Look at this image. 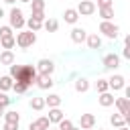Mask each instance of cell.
Here are the masks:
<instances>
[{
  "mask_svg": "<svg viewBox=\"0 0 130 130\" xmlns=\"http://www.w3.org/2000/svg\"><path fill=\"white\" fill-rule=\"evenodd\" d=\"M24 24L28 26V30H30V32H37V30H41V28H43V22H41V20H35L32 16H30Z\"/></svg>",
  "mask_w": 130,
  "mask_h": 130,
  "instance_id": "cell-24",
  "label": "cell"
},
{
  "mask_svg": "<svg viewBox=\"0 0 130 130\" xmlns=\"http://www.w3.org/2000/svg\"><path fill=\"white\" fill-rule=\"evenodd\" d=\"M122 57H124V59H130V45H124V51H122Z\"/></svg>",
  "mask_w": 130,
  "mask_h": 130,
  "instance_id": "cell-38",
  "label": "cell"
},
{
  "mask_svg": "<svg viewBox=\"0 0 130 130\" xmlns=\"http://www.w3.org/2000/svg\"><path fill=\"white\" fill-rule=\"evenodd\" d=\"M49 130H59V128H49Z\"/></svg>",
  "mask_w": 130,
  "mask_h": 130,
  "instance_id": "cell-44",
  "label": "cell"
},
{
  "mask_svg": "<svg viewBox=\"0 0 130 130\" xmlns=\"http://www.w3.org/2000/svg\"><path fill=\"white\" fill-rule=\"evenodd\" d=\"M14 39H16V45H18L20 49H28V47H32V45L37 43V35L30 32V30H22V32H18Z\"/></svg>",
  "mask_w": 130,
  "mask_h": 130,
  "instance_id": "cell-2",
  "label": "cell"
},
{
  "mask_svg": "<svg viewBox=\"0 0 130 130\" xmlns=\"http://www.w3.org/2000/svg\"><path fill=\"white\" fill-rule=\"evenodd\" d=\"M112 6V0H98V8H108Z\"/></svg>",
  "mask_w": 130,
  "mask_h": 130,
  "instance_id": "cell-37",
  "label": "cell"
},
{
  "mask_svg": "<svg viewBox=\"0 0 130 130\" xmlns=\"http://www.w3.org/2000/svg\"><path fill=\"white\" fill-rule=\"evenodd\" d=\"M0 63L10 67V65L14 63V53H12V51H2V53H0Z\"/></svg>",
  "mask_w": 130,
  "mask_h": 130,
  "instance_id": "cell-20",
  "label": "cell"
},
{
  "mask_svg": "<svg viewBox=\"0 0 130 130\" xmlns=\"http://www.w3.org/2000/svg\"><path fill=\"white\" fill-rule=\"evenodd\" d=\"M95 126V116L93 114H81L79 116V128L81 130H89Z\"/></svg>",
  "mask_w": 130,
  "mask_h": 130,
  "instance_id": "cell-10",
  "label": "cell"
},
{
  "mask_svg": "<svg viewBox=\"0 0 130 130\" xmlns=\"http://www.w3.org/2000/svg\"><path fill=\"white\" fill-rule=\"evenodd\" d=\"M45 106H49V108H59V106H61V95L49 93V95L45 98Z\"/></svg>",
  "mask_w": 130,
  "mask_h": 130,
  "instance_id": "cell-17",
  "label": "cell"
},
{
  "mask_svg": "<svg viewBox=\"0 0 130 130\" xmlns=\"http://www.w3.org/2000/svg\"><path fill=\"white\" fill-rule=\"evenodd\" d=\"M20 2H30V0H20Z\"/></svg>",
  "mask_w": 130,
  "mask_h": 130,
  "instance_id": "cell-45",
  "label": "cell"
},
{
  "mask_svg": "<svg viewBox=\"0 0 130 130\" xmlns=\"http://www.w3.org/2000/svg\"><path fill=\"white\" fill-rule=\"evenodd\" d=\"M53 85H55V81H53L51 75H39L37 77V87L39 89H51Z\"/></svg>",
  "mask_w": 130,
  "mask_h": 130,
  "instance_id": "cell-12",
  "label": "cell"
},
{
  "mask_svg": "<svg viewBox=\"0 0 130 130\" xmlns=\"http://www.w3.org/2000/svg\"><path fill=\"white\" fill-rule=\"evenodd\" d=\"M2 16H4V10H2V8H0V18H2Z\"/></svg>",
  "mask_w": 130,
  "mask_h": 130,
  "instance_id": "cell-41",
  "label": "cell"
},
{
  "mask_svg": "<svg viewBox=\"0 0 130 130\" xmlns=\"http://www.w3.org/2000/svg\"><path fill=\"white\" fill-rule=\"evenodd\" d=\"M85 43H87L89 49H102V39H100L98 35H87Z\"/></svg>",
  "mask_w": 130,
  "mask_h": 130,
  "instance_id": "cell-18",
  "label": "cell"
},
{
  "mask_svg": "<svg viewBox=\"0 0 130 130\" xmlns=\"http://www.w3.org/2000/svg\"><path fill=\"white\" fill-rule=\"evenodd\" d=\"M30 108L37 110V112H41L45 108V98H30Z\"/></svg>",
  "mask_w": 130,
  "mask_h": 130,
  "instance_id": "cell-27",
  "label": "cell"
},
{
  "mask_svg": "<svg viewBox=\"0 0 130 130\" xmlns=\"http://www.w3.org/2000/svg\"><path fill=\"white\" fill-rule=\"evenodd\" d=\"M124 85H126V79H124V75H120V73H116V75H112V77L108 79V87L114 89V91L122 89Z\"/></svg>",
  "mask_w": 130,
  "mask_h": 130,
  "instance_id": "cell-8",
  "label": "cell"
},
{
  "mask_svg": "<svg viewBox=\"0 0 130 130\" xmlns=\"http://www.w3.org/2000/svg\"><path fill=\"white\" fill-rule=\"evenodd\" d=\"M114 95L110 93V91H104V93H100V98H98V102H100V106L102 108H110V106H114Z\"/></svg>",
  "mask_w": 130,
  "mask_h": 130,
  "instance_id": "cell-14",
  "label": "cell"
},
{
  "mask_svg": "<svg viewBox=\"0 0 130 130\" xmlns=\"http://www.w3.org/2000/svg\"><path fill=\"white\" fill-rule=\"evenodd\" d=\"M87 89H89V81H87L85 77H79V79H75V91L83 93V91H87Z\"/></svg>",
  "mask_w": 130,
  "mask_h": 130,
  "instance_id": "cell-22",
  "label": "cell"
},
{
  "mask_svg": "<svg viewBox=\"0 0 130 130\" xmlns=\"http://www.w3.org/2000/svg\"><path fill=\"white\" fill-rule=\"evenodd\" d=\"M14 45H16L14 35H12V37H4V39H0V49H4V51H10Z\"/></svg>",
  "mask_w": 130,
  "mask_h": 130,
  "instance_id": "cell-19",
  "label": "cell"
},
{
  "mask_svg": "<svg viewBox=\"0 0 130 130\" xmlns=\"http://www.w3.org/2000/svg\"><path fill=\"white\" fill-rule=\"evenodd\" d=\"M4 2H6V4H14L16 0H4Z\"/></svg>",
  "mask_w": 130,
  "mask_h": 130,
  "instance_id": "cell-39",
  "label": "cell"
},
{
  "mask_svg": "<svg viewBox=\"0 0 130 130\" xmlns=\"http://www.w3.org/2000/svg\"><path fill=\"white\" fill-rule=\"evenodd\" d=\"M110 124H112V126H116V128L128 126V122H126V120H124V116H120V114H112V116H110Z\"/></svg>",
  "mask_w": 130,
  "mask_h": 130,
  "instance_id": "cell-21",
  "label": "cell"
},
{
  "mask_svg": "<svg viewBox=\"0 0 130 130\" xmlns=\"http://www.w3.org/2000/svg\"><path fill=\"white\" fill-rule=\"evenodd\" d=\"M75 10H77L79 16H89V14L95 12V2H93V0H81Z\"/></svg>",
  "mask_w": 130,
  "mask_h": 130,
  "instance_id": "cell-5",
  "label": "cell"
},
{
  "mask_svg": "<svg viewBox=\"0 0 130 130\" xmlns=\"http://www.w3.org/2000/svg\"><path fill=\"white\" fill-rule=\"evenodd\" d=\"M95 89H98V93L108 91V89H110V87H108V79H98V81H95Z\"/></svg>",
  "mask_w": 130,
  "mask_h": 130,
  "instance_id": "cell-30",
  "label": "cell"
},
{
  "mask_svg": "<svg viewBox=\"0 0 130 130\" xmlns=\"http://www.w3.org/2000/svg\"><path fill=\"white\" fill-rule=\"evenodd\" d=\"M47 118H49L51 124H59L65 116H63V112H61L59 108H49V116H47Z\"/></svg>",
  "mask_w": 130,
  "mask_h": 130,
  "instance_id": "cell-15",
  "label": "cell"
},
{
  "mask_svg": "<svg viewBox=\"0 0 130 130\" xmlns=\"http://www.w3.org/2000/svg\"><path fill=\"white\" fill-rule=\"evenodd\" d=\"M4 37H12V28L10 26H0V39Z\"/></svg>",
  "mask_w": 130,
  "mask_h": 130,
  "instance_id": "cell-34",
  "label": "cell"
},
{
  "mask_svg": "<svg viewBox=\"0 0 130 130\" xmlns=\"http://www.w3.org/2000/svg\"><path fill=\"white\" fill-rule=\"evenodd\" d=\"M2 116H4V108H0V118H2Z\"/></svg>",
  "mask_w": 130,
  "mask_h": 130,
  "instance_id": "cell-40",
  "label": "cell"
},
{
  "mask_svg": "<svg viewBox=\"0 0 130 130\" xmlns=\"http://www.w3.org/2000/svg\"><path fill=\"white\" fill-rule=\"evenodd\" d=\"M30 16H32L35 20H41V22H45V10H43V12H32Z\"/></svg>",
  "mask_w": 130,
  "mask_h": 130,
  "instance_id": "cell-35",
  "label": "cell"
},
{
  "mask_svg": "<svg viewBox=\"0 0 130 130\" xmlns=\"http://www.w3.org/2000/svg\"><path fill=\"white\" fill-rule=\"evenodd\" d=\"M114 104L120 110V116H124V120L130 122V104H128V98H116Z\"/></svg>",
  "mask_w": 130,
  "mask_h": 130,
  "instance_id": "cell-7",
  "label": "cell"
},
{
  "mask_svg": "<svg viewBox=\"0 0 130 130\" xmlns=\"http://www.w3.org/2000/svg\"><path fill=\"white\" fill-rule=\"evenodd\" d=\"M57 128H59V130H71V128H73V122H71V120H67V118H63V120L59 122V126H57Z\"/></svg>",
  "mask_w": 130,
  "mask_h": 130,
  "instance_id": "cell-32",
  "label": "cell"
},
{
  "mask_svg": "<svg viewBox=\"0 0 130 130\" xmlns=\"http://www.w3.org/2000/svg\"><path fill=\"white\" fill-rule=\"evenodd\" d=\"M98 130H104V128H98Z\"/></svg>",
  "mask_w": 130,
  "mask_h": 130,
  "instance_id": "cell-46",
  "label": "cell"
},
{
  "mask_svg": "<svg viewBox=\"0 0 130 130\" xmlns=\"http://www.w3.org/2000/svg\"><path fill=\"white\" fill-rule=\"evenodd\" d=\"M12 89H14L16 93H24V91L28 89V85H24V83H12Z\"/></svg>",
  "mask_w": 130,
  "mask_h": 130,
  "instance_id": "cell-33",
  "label": "cell"
},
{
  "mask_svg": "<svg viewBox=\"0 0 130 130\" xmlns=\"http://www.w3.org/2000/svg\"><path fill=\"white\" fill-rule=\"evenodd\" d=\"M63 18H65V22L75 24V22H77V18H79V14H77V10H75V8H67V10L63 12Z\"/></svg>",
  "mask_w": 130,
  "mask_h": 130,
  "instance_id": "cell-16",
  "label": "cell"
},
{
  "mask_svg": "<svg viewBox=\"0 0 130 130\" xmlns=\"http://www.w3.org/2000/svg\"><path fill=\"white\" fill-rule=\"evenodd\" d=\"M8 20H10V24H8V26H10V28H18V30H20V28L24 26V22H26V20H24V16H22V10H20V8H12V10H10Z\"/></svg>",
  "mask_w": 130,
  "mask_h": 130,
  "instance_id": "cell-3",
  "label": "cell"
},
{
  "mask_svg": "<svg viewBox=\"0 0 130 130\" xmlns=\"http://www.w3.org/2000/svg\"><path fill=\"white\" fill-rule=\"evenodd\" d=\"M4 118H6V122H12V124L20 122V114L18 112H4Z\"/></svg>",
  "mask_w": 130,
  "mask_h": 130,
  "instance_id": "cell-28",
  "label": "cell"
},
{
  "mask_svg": "<svg viewBox=\"0 0 130 130\" xmlns=\"http://www.w3.org/2000/svg\"><path fill=\"white\" fill-rule=\"evenodd\" d=\"M2 130H18V124H12V122H4Z\"/></svg>",
  "mask_w": 130,
  "mask_h": 130,
  "instance_id": "cell-36",
  "label": "cell"
},
{
  "mask_svg": "<svg viewBox=\"0 0 130 130\" xmlns=\"http://www.w3.org/2000/svg\"><path fill=\"white\" fill-rule=\"evenodd\" d=\"M102 63H104L106 69H116V67H120V57L116 53H110V55H106L102 59Z\"/></svg>",
  "mask_w": 130,
  "mask_h": 130,
  "instance_id": "cell-11",
  "label": "cell"
},
{
  "mask_svg": "<svg viewBox=\"0 0 130 130\" xmlns=\"http://www.w3.org/2000/svg\"><path fill=\"white\" fill-rule=\"evenodd\" d=\"M49 128H51V122H49L47 116H41V118H37L35 122L28 124V130H49Z\"/></svg>",
  "mask_w": 130,
  "mask_h": 130,
  "instance_id": "cell-9",
  "label": "cell"
},
{
  "mask_svg": "<svg viewBox=\"0 0 130 130\" xmlns=\"http://www.w3.org/2000/svg\"><path fill=\"white\" fill-rule=\"evenodd\" d=\"M98 12H100L102 20H110V18L114 16V6H108V8H98Z\"/></svg>",
  "mask_w": 130,
  "mask_h": 130,
  "instance_id": "cell-26",
  "label": "cell"
},
{
  "mask_svg": "<svg viewBox=\"0 0 130 130\" xmlns=\"http://www.w3.org/2000/svg\"><path fill=\"white\" fill-rule=\"evenodd\" d=\"M8 75L12 77L14 83H24L28 87L32 83H37V77H39V73H37V69L32 65H16V63L10 65V73Z\"/></svg>",
  "mask_w": 130,
  "mask_h": 130,
  "instance_id": "cell-1",
  "label": "cell"
},
{
  "mask_svg": "<svg viewBox=\"0 0 130 130\" xmlns=\"http://www.w3.org/2000/svg\"><path fill=\"white\" fill-rule=\"evenodd\" d=\"M100 32H102L104 37H108V39H116L118 32H120V28H118V24H114V22H110V20H102V22H100Z\"/></svg>",
  "mask_w": 130,
  "mask_h": 130,
  "instance_id": "cell-4",
  "label": "cell"
},
{
  "mask_svg": "<svg viewBox=\"0 0 130 130\" xmlns=\"http://www.w3.org/2000/svg\"><path fill=\"white\" fill-rule=\"evenodd\" d=\"M43 28H45L47 32H57V28H59V22H57L55 18H49V20H45V22H43Z\"/></svg>",
  "mask_w": 130,
  "mask_h": 130,
  "instance_id": "cell-25",
  "label": "cell"
},
{
  "mask_svg": "<svg viewBox=\"0 0 130 130\" xmlns=\"http://www.w3.org/2000/svg\"><path fill=\"white\" fill-rule=\"evenodd\" d=\"M30 10L32 12H43L45 10V0H30Z\"/></svg>",
  "mask_w": 130,
  "mask_h": 130,
  "instance_id": "cell-29",
  "label": "cell"
},
{
  "mask_svg": "<svg viewBox=\"0 0 130 130\" xmlns=\"http://www.w3.org/2000/svg\"><path fill=\"white\" fill-rule=\"evenodd\" d=\"M12 104V98H8L4 91H0V108H8Z\"/></svg>",
  "mask_w": 130,
  "mask_h": 130,
  "instance_id": "cell-31",
  "label": "cell"
},
{
  "mask_svg": "<svg viewBox=\"0 0 130 130\" xmlns=\"http://www.w3.org/2000/svg\"><path fill=\"white\" fill-rule=\"evenodd\" d=\"M120 130H128V126H122V128H120Z\"/></svg>",
  "mask_w": 130,
  "mask_h": 130,
  "instance_id": "cell-42",
  "label": "cell"
},
{
  "mask_svg": "<svg viewBox=\"0 0 130 130\" xmlns=\"http://www.w3.org/2000/svg\"><path fill=\"white\" fill-rule=\"evenodd\" d=\"M37 73L39 75H51L53 71H55V63L51 61V59H41L39 63H37Z\"/></svg>",
  "mask_w": 130,
  "mask_h": 130,
  "instance_id": "cell-6",
  "label": "cell"
},
{
  "mask_svg": "<svg viewBox=\"0 0 130 130\" xmlns=\"http://www.w3.org/2000/svg\"><path fill=\"white\" fill-rule=\"evenodd\" d=\"M12 77L10 75H2L0 77V91H8V89H12Z\"/></svg>",
  "mask_w": 130,
  "mask_h": 130,
  "instance_id": "cell-23",
  "label": "cell"
},
{
  "mask_svg": "<svg viewBox=\"0 0 130 130\" xmlns=\"http://www.w3.org/2000/svg\"><path fill=\"white\" fill-rule=\"evenodd\" d=\"M71 130H81V128H77V126H73V128H71Z\"/></svg>",
  "mask_w": 130,
  "mask_h": 130,
  "instance_id": "cell-43",
  "label": "cell"
},
{
  "mask_svg": "<svg viewBox=\"0 0 130 130\" xmlns=\"http://www.w3.org/2000/svg\"><path fill=\"white\" fill-rule=\"evenodd\" d=\"M85 39H87V32H85L83 28H79V26H75V28L71 30V41H73V43H77V45H81V43H85Z\"/></svg>",
  "mask_w": 130,
  "mask_h": 130,
  "instance_id": "cell-13",
  "label": "cell"
}]
</instances>
